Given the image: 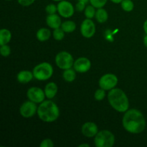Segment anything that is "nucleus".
Instances as JSON below:
<instances>
[{
	"label": "nucleus",
	"instance_id": "nucleus-1",
	"mask_svg": "<svg viewBox=\"0 0 147 147\" xmlns=\"http://www.w3.org/2000/svg\"><path fill=\"white\" fill-rule=\"evenodd\" d=\"M122 123L126 131L134 134L142 133L146 128L144 116L140 111L134 109L125 112Z\"/></svg>",
	"mask_w": 147,
	"mask_h": 147
},
{
	"label": "nucleus",
	"instance_id": "nucleus-2",
	"mask_svg": "<svg viewBox=\"0 0 147 147\" xmlns=\"http://www.w3.org/2000/svg\"><path fill=\"white\" fill-rule=\"evenodd\" d=\"M109 104L113 109L120 113H125L129 110V101L127 96L120 88H113L108 94Z\"/></svg>",
	"mask_w": 147,
	"mask_h": 147
},
{
	"label": "nucleus",
	"instance_id": "nucleus-3",
	"mask_svg": "<svg viewBox=\"0 0 147 147\" xmlns=\"http://www.w3.org/2000/svg\"><path fill=\"white\" fill-rule=\"evenodd\" d=\"M37 115L40 120L47 123H51L58 119L60 110L58 106L52 100H44L37 108Z\"/></svg>",
	"mask_w": 147,
	"mask_h": 147
},
{
	"label": "nucleus",
	"instance_id": "nucleus-4",
	"mask_svg": "<svg viewBox=\"0 0 147 147\" xmlns=\"http://www.w3.org/2000/svg\"><path fill=\"white\" fill-rule=\"evenodd\" d=\"M34 78L38 80L44 81L50 79L53 75V67L49 63H42L36 65L33 69Z\"/></svg>",
	"mask_w": 147,
	"mask_h": 147
},
{
	"label": "nucleus",
	"instance_id": "nucleus-5",
	"mask_svg": "<svg viewBox=\"0 0 147 147\" xmlns=\"http://www.w3.org/2000/svg\"><path fill=\"white\" fill-rule=\"evenodd\" d=\"M94 144L96 147H112L115 144V136L108 130L100 131L95 136Z\"/></svg>",
	"mask_w": 147,
	"mask_h": 147
},
{
	"label": "nucleus",
	"instance_id": "nucleus-6",
	"mask_svg": "<svg viewBox=\"0 0 147 147\" xmlns=\"http://www.w3.org/2000/svg\"><path fill=\"white\" fill-rule=\"evenodd\" d=\"M74 60L71 54L66 51H62L57 53L55 57V63L59 68L67 70L71 68L74 65Z\"/></svg>",
	"mask_w": 147,
	"mask_h": 147
},
{
	"label": "nucleus",
	"instance_id": "nucleus-7",
	"mask_svg": "<svg viewBox=\"0 0 147 147\" xmlns=\"http://www.w3.org/2000/svg\"><path fill=\"white\" fill-rule=\"evenodd\" d=\"M118 83V78L112 73H107L102 76L99 80V86L105 90H111L114 88Z\"/></svg>",
	"mask_w": 147,
	"mask_h": 147
},
{
	"label": "nucleus",
	"instance_id": "nucleus-8",
	"mask_svg": "<svg viewBox=\"0 0 147 147\" xmlns=\"http://www.w3.org/2000/svg\"><path fill=\"white\" fill-rule=\"evenodd\" d=\"M37 108L38 107L34 102L30 100L24 102L20 108V115L25 119L32 117L37 112Z\"/></svg>",
	"mask_w": 147,
	"mask_h": 147
},
{
	"label": "nucleus",
	"instance_id": "nucleus-9",
	"mask_svg": "<svg viewBox=\"0 0 147 147\" xmlns=\"http://www.w3.org/2000/svg\"><path fill=\"white\" fill-rule=\"evenodd\" d=\"M57 12L64 18H70L73 15L75 11L74 7L68 1L63 0L57 4Z\"/></svg>",
	"mask_w": 147,
	"mask_h": 147
},
{
	"label": "nucleus",
	"instance_id": "nucleus-10",
	"mask_svg": "<svg viewBox=\"0 0 147 147\" xmlns=\"http://www.w3.org/2000/svg\"><path fill=\"white\" fill-rule=\"evenodd\" d=\"M27 96L31 101L36 103H41L45 100V93L44 90L38 87H32L28 89L27 92Z\"/></svg>",
	"mask_w": 147,
	"mask_h": 147
},
{
	"label": "nucleus",
	"instance_id": "nucleus-11",
	"mask_svg": "<svg viewBox=\"0 0 147 147\" xmlns=\"http://www.w3.org/2000/svg\"><path fill=\"white\" fill-rule=\"evenodd\" d=\"M80 32L86 38H91L96 33V25L91 19L83 20L80 26Z\"/></svg>",
	"mask_w": 147,
	"mask_h": 147
},
{
	"label": "nucleus",
	"instance_id": "nucleus-12",
	"mask_svg": "<svg viewBox=\"0 0 147 147\" xmlns=\"http://www.w3.org/2000/svg\"><path fill=\"white\" fill-rule=\"evenodd\" d=\"M90 67H91V63L90 60L84 57L78 58L74 62V65H73L75 70L80 73H86L90 70Z\"/></svg>",
	"mask_w": 147,
	"mask_h": 147
},
{
	"label": "nucleus",
	"instance_id": "nucleus-13",
	"mask_svg": "<svg viewBox=\"0 0 147 147\" xmlns=\"http://www.w3.org/2000/svg\"><path fill=\"white\" fill-rule=\"evenodd\" d=\"M81 131L86 137H95V136L98 132V128L97 125L93 122H86L82 126Z\"/></svg>",
	"mask_w": 147,
	"mask_h": 147
},
{
	"label": "nucleus",
	"instance_id": "nucleus-14",
	"mask_svg": "<svg viewBox=\"0 0 147 147\" xmlns=\"http://www.w3.org/2000/svg\"><path fill=\"white\" fill-rule=\"evenodd\" d=\"M46 23L48 27L55 30L61 27L62 21L60 17L57 14H48L46 17Z\"/></svg>",
	"mask_w": 147,
	"mask_h": 147
},
{
	"label": "nucleus",
	"instance_id": "nucleus-15",
	"mask_svg": "<svg viewBox=\"0 0 147 147\" xmlns=\"http://www.w3.org/2000/svg\"><path fill=\"white\" fill-rule=\"evenodd\" d=\"M58 88H57V84L54 82H50L47 83L45 87V96L48 99H53L55 96L57 95Z\"/></svg>",
	"mask_w": 147,
	"mask_h": 147
},
{
	"label": "nucleus",
	"instance_id": "nucleus-16",
	"mask_svg": "<svg viewBox=\"0 0 147 147\" xmlns=\"http://www.w3.org/2000/svg\"><path fill=\"white\" fill-rule=\"evenodd\" d=\"M33 78H34L33 73L29 71V70H22V71L19 72L17 76V79L19 83H22V84L28 83L29 82L32 80Z\"/></svg>",
	"mask_w": 147,
	"mask_h": 147
},
{
	"label": "nucleus",
	"instance_id": "nucleus-17",
	"mask_svg": "<svg viewBox=\"0 0 147 147\" xmlns=\"http://www.w3.org/2000/svg\"><path fill=\"white\" fill-rule=\"evenodd\" d=\"M37 38L39 41L40 42H45L48 40L50 38L51 36V32L50 30L47 28H40L37 32Z\"/></svg>",
	"mask_w": 147,
	"mask_h": 147
},
{
	"label": "nucleus",
	"instance_id": "nucleus-18",
	"mask_svg": "<svg viewBox=\"0 0 147 147\" xmlns=\"http://www.w3.org/2000/svg\"><path fill=\"white\" fill-rule=\"evenodd\" d=\"M11 39V33L7 29L0 30V45L8 44Z\"/></svg>",
	"mask_w": 147,
	"mask_h": 147
},
{
	"label": "nucleus",
	"instance_id": "nucleus-19",
	"mask_svg": "<svg viewBox=\"0 0 147 147\" xmlns=\"http://www.w3.org/2000/svg\"><path fill=\"white\" fill-rule=\"evenodd\" d=\"M95 17L99 23H104L109 19V14H108L107 11L102 7V8H98L96 10Z\"/></svg>",
	"mask_w": 147,
	"mask_h": 147
},
{
	"label": "nucleus",
	"instance_id": "nucleus-20",
	"mask_svg": "<svg viewBox=\"0 0 147 147\" xmlns=\"http://www.w3.org/2000/svg\"><path fill=\"white\" fill-rule=\"evenodd\" d=\"M61 27L63 31L66 33H71L75 31L76 29V23L71 20H67L62 23Z\"/></svg>",
	"mask_w": 147,
	"mask_h": 147
},
{
	"label": "nucleus",
	"instance_id": "nucleus-21",
	"mask_svg": "<svg viewBox=\"0 0 147 147\" xmlns=\"http://www.w3.org/2000/svg\"><path fill=\"white\" fill-rule=\"evenodd\" d=\"M76 70H73L71 68L67 69V70H64V72H63V77L64 78V80L65 81L69 82V83H71V82L74 81L75 79H76Z\"/></svg>",
	"mask_w": 147,
	"mask_h": 147
},
{
	"label": "nucleus",
	"instance_id": "nucleus-22",
	"mask_svg": "<svg viewBox=\"0 0 147 147\" xmlns=\"http://www.w3.org/2000/svg\"><path fill=\"white\" fill-rule=\"evenodd\" d=\"M121 5L123 11H127V12L131 11L134 8V4L132 0H123L121 3Z\"/></svg>",
	"mask_w": 147,
	"mask_h": 147
},
{
	"label": "nucleus",
	"instance_id": "nucleus-23",
	"mask_svg": "<svg viewBox=\"0 0 147 147\" xmlns=\"http://www.w3.org/2000/svg\"><path fill=\"white\" fill-rule=\"evenodd\" d=\"M96 7H93V5H88L86 7L84 10L85 16L87 19H92L95 17L96 15V9H95Z\"/></svg>",
	"mask_w": 147,
	"mask_h": 147
},
{
	"label": "nucleus",
	"instance_id": "nucleus-24",
	"mask_svg": "<svg viewBox=\"0 0 147 147\" xmlns=\"http://www.w3.org/2000/svg\"><path fill=\"white\" fill-rule=\"evenodd\" d=\"M53 35L55 40H57V41H60V40H63V38H64L65 32L63 31L61 27L55 29L53 32Z\"/></svg>",
	"mask_w": 147,
	"mask_h": 147
},
{
	"label": "nucleus",
	"instance_id": "nucleus-25",
	"mask_svg": "<svg viewBox=\"0 0 147 147\" xmlns=\"http://www.w3.org/2000/svg\"><path fill=\"white\" fill-rule=\"evenodd\" d=\"M105 96H106V93H105V90H103V89H98V90H96V91L95 92L94 98L96 100H98V101H100V100H103Z\"/></svg>",
	"mask_w": 147,
	"mask_h": 147
},
{
	"label": "nucleus",
	"instance_id": "nucleus-26",
	"mask_svg": "<svg viewBox=\"0 0 147 147\" xmlns=\"http://www.w3.org/2000/svg\"><path fill=\"white\" fill-rule=\"evenodd\" d=\"M108 0H90V3L91 5L96 8H102L106 5Z\"/></svg>",
	"mask_w": 147,
	"mask_h": 147
},
{
	"label": "nucleus",
	"instance_id": "nucleus-27",
	"mask_svg": "<svg viewBox=\"0 0 147 147\" xmlns=\"http://www.w3.org/2000/svg\"><path fill=\"white\" fill-rule=\"evenodd\" d=\"M0 53L3 57H8L11 54V48L7 45H1L0 47Z\"/></svg>",
	"mask_w": 147,
	"mask_h": 147
},
{
	"label": "nucleus",
	"instance_id": "nucleus-28",
	"mask_svg": "<svg viewBox=\"0 0 147 147\" xmlns=\"http://www.w3.org/2000/svg\"><path fill=\"white\" fill-rule=\"evenodd\" d=\"M45 11L47 14H54L57 11V6L54 4H49L46 6Z\"/></svg>",
	"mask_w": 147,
	"mask_h": 147
},
{
	"label": "nucleus",
	"instance_id": "nucleus-29",
	"mask_svg": "<svg viewBox=\"0 0 147 147\" xmlns=\"http://www.w3.org/2000/svg\"><path fill=\"white\" fill-rule=\"evenodd\" d=\"M40 147H53L54 146V143L50 139H45L42 140V142L40 143Z\"/></svg>",
	"mask_w": 147,
	"mask_h": 147
},
{
	"label": "nucleus",
	"instance_id": "nucleus-30",
	"mask_svg": "<svg viewBox=\"0 0 147 147\" xmlns=\"http://www.w3.org/2000/svg\"><path fill=\"white\" fill-rule=\"evenodd\" d=\"M19 4L23 7H29L35 1V0H17Z\"/></svg>",
	"mask_w": 147,
	"mask_h": 147
},
{
	"label": "nucleus",
	"instance_id": "nucleus-31",
	"mask_svg": "<svg viewBox=\"0 0 147 147\" xmlns=\"http://www.w3.org/2000/svg\"><path fill=\"white\" fill-rule=\"evenodd\" d=\"M86 3L82 2V1H78L76 5V9L78 11H82L86 9Z\"/></svg>",
	"mask_w": 147,
	"mask_h": 147
},
{
	"label": "nucleus",
	"instance_id": "nucleus-32",
	"mask_svg": "<svg viewBox=\"0 0 147 147\" xmlns=\"http://www.w3.org/2000/svg\"><path fill=\"white\" fill-rule=\"evenodd\" d=\"M143 27H144V32L146 33V34H147V20L144 22V23Z\"/></svg>",
	"mask_w": 147,
	"mask_h": 147
},
{
	"label": "nucleus",
	"instance_id": "nucleus-33",
	"mask_svg": "<svg viewBox=\"0 0 147 147\" xmlns=\"http://www.w3.org/2000/svg\"><path fill=\"white\" fill-rule=\"evenodd\" d=\"M144 45L146 46V47L147 48V34L144 36Z\"/></svg>",
	"mask_w": 147,
	"mask_h": 147
},
{
	"label": "nucleus",
	"instance_id": "nucleus-34",
	"mask_svg": "<svg viewBox=\"0 0 147 147\" xmlns=\"http://www.w3.org/2000/svg\"><path fill=\"white\" fill-rule=\"evenodd\" d=\"M111 1L112 2L115 3V4H120V3H121V1H123V0H111Z\"/></svg>",
	"mask_w": 147,
	"mask_h": 147
},
{
	"label": "nucleus",
	"instance_id": "nucleus-35",
	"mask_svg": "<svg viewBox=\"0 0 147 147\" xmlns=\"http://www.w3.org/2000/svg\"><path fill=\"white\" fill-rule=\"evenodd\" d=\"M79 147H83V146H86V147H90V145L87 144H80L78 146Z\"/></svg>",
	"mask_w": 147,
	"mask_h": 147
},
{
	"label": "nucleus",
	"instance_id": "nucleus-36",
	"mask_svg": "<svg viewBox=\"0 0 147 147\" xmlns=\"http://www.w3.org/2000/svg\"><path fill=\"white\" fill-rule=\"evenodd\" d=\"M79 1H82V2H84L86 4H87L88 2H90V0H78Z\"/></svg>",
	"mask_w": 147,
	"mask_h": 147
},
{
	"label": "nucleus",
	"instance_id": "nucleus-37",
	"mask_svg": "<svg viewBox=\"0 0 147 147\" xmlns=\"http://www.w3.org/2000/svg\"><path fill=\"white\" fill-rule=\"evenodd\" d=\"M53 1H58V2H60V1H63V0H53Z\"/></svg>",
	"mask_w": 147,
	"mask_h": 147
},
{
	"label": "nucleus",
	"instance_id": "nucleus-38",
	"mask_svg": "<svg viewBox=\"0 0 147 147\" xmlns=\"http://www.w3.org/2000/svg\"><path fill=\"white\" fill-rule=\"evenodd\" d=\"M7 1H11V0H7Z\"/></svg>",
	"mask_w": 147,
	"mask_h": 147
}]
</instances>
